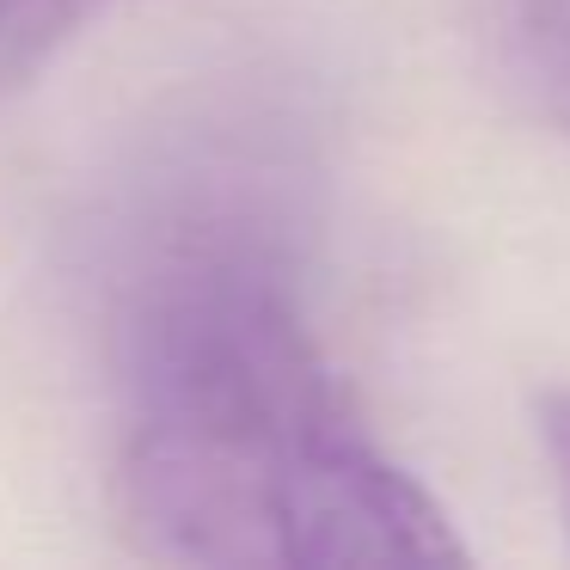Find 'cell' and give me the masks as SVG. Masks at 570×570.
I'll return each instance as SVG.
<instances>
[{"label":"cell","instance_id":"obj_1","mask_svg":"<svg viewBox=\"0 0 570 570\" xmlns=\"http://www.w3.org/2000/svg\"><path fill=\"white\" fill-rule=\"evenodd\" d=\"M301 185L283 117L222 111L124 203L105 288L117 528L160 564H460L442 503L307 332Z\"/></svg>","mask_w":570,"mask_h":570},{"label":"cell","instance_id":"obj_2","mask_svg":"<svg viewBox=\"0 0 570 570\" xmlns=\"http://www.w3.org/2000/svg\"><path fill=\"white\" fill-rule=\"evenodd\" d=\"M497 50L528 111L570 129V0H503Z\"/></svg>","mask_w":570,"mask_h":570},{"label":"cell","instance_id":"obj_3","mask_svg":"<svg viewBox=\"0 0 570 570\" xmlns=\"http://www.w3.org/2000/svg\"><path fill=\"white\" fill-rule=\"evenodd\" d=\"M105 0H0V111L43 75L56 50Z\"/></svg>","mask_w":570,"mask_h":570},{"label":"cell","instance_id":"obj_4","mask_svg":"<svg viewBox=\"0 0 570 570\" xmlns=\"http://www.w3.org/2000/svg\"><path fill=\"white\" fill-rule=\"evenodd\" d=\"M533 417H540V442H546V460H552L558 509H564V528H570V386H552V393H540Z\"/></svg>","mask_w":570,"mask_h":570}]
</instances>
